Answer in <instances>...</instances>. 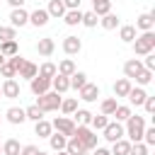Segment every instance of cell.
Instances as JSON below:
<instances>
[{
	"mask_svg": "<svg viewBox=\"0 0 155 155\" xmlns=\"http://www.w3.org/2000/svg\"><path fill=\"white\" fill-rule=\"evenodd\" d=\"M143 109H145V114H155V97H145V102H143Z\"/></svg>",
	"mask_w": 155,
	"mask_h": 155,
	"instance_id": "obj_49",
	"label": "cell"
},
{
	"mask_svg": "<svg viewBox=\"0 0 155 155\" xmlns=\"http://www.w3.org/2000/svg\"><path fill=\"white\" fill-rule=\"evenodd\" d=\"M36 75H41V78L51 80V78L56 75V63H51V61H44V63L39 65V73H36Z\"/></svg>",
	"mask_w": 155,
	"mask_h": 155,
	"instance_id": "obj_38",
	"label": "cell"
},
{
	"mask_svg": "<svg viewBox=\"0 0 155 155\" xmlns=\"http://www.w3.org/2000/svg\"><path fill=\"white\" fill-rule=\"evenodd\" d=\"M19 150H22V145H19L17 138H7V140H2V155H19Z\"/></svg>",
	"mask_w": 155,
	"mask_h": 155,
	"instance_id": "obj_34",
	"label": "cell"
},
{
	"mask_svg": "<svg viewBox=\"0 0 155 155\" xmlns=\"http://www.w3.org/2000/svg\"><path fill=\"white\" fill-rule=\"evenodd\" d=\"M131 48H133L136 56H148V53H153V51H155V31H140V34L133 39Z\"/></svg>",
	"mask_w": 155,
	"mask_h": 155,
	"instance_id": "obj_2",
	"label": "cell"
},
{
	"mask_svg": "<svg viewBox=\"0 0 155 155\" xmlns=\"http://www.w3.org/2000/svg\"><path fill=\"white\" fill-rule=\"evenodd\" d=\"M0 92H2L5 99H17V97L22 94V87H19V82H17L15 78H10V80H2Z\"/></svg>",
	"mask_w": 155,
	"mask_h": 155,
	"instance_id": "obj_7",
	"label": "cell"
},
{
	"mask_svg": "<svg viewBox=\"0 0 155 155\" xmlns=\"http://www.w3.org/2000/svg\"><path fill=\"white\" fill-rule=\"evenodd\" d=\"M51 90H53V92H58V94H65V92L70 90V82H68V78L56 73V75L51 78Z\"/></svg>",
	"mask_w": 155,
	"mask_h": 155,
	"instance_id": "obj_18",
	"label": "cell"
},
{
	"mask_svg": "<svg viewBox=\"0 0 155 155\" xmlns=\"http://www.w3.org/2000/svg\"><path fill=\"white\" fill-rule=\"evenodd\" d=\"M24 116H27L29 121H34V124H36V121H41V119H44V111H41L36 104H31V107H27V109H24Z\"/></svg>",
	"mask_w": 155,
	"mask_h": 155,
	"instance_id": "obj_42",
	"label": "cell"
},
{
	"mask_svg": "<svg viewBox=\"0 0 155 155\" xmlns=\"http://www.w3.org/2000/svg\"><path fill=\"white\" fill-rule=\"evenodd\" d=\"M0 143H2V140H0Z\"/></svg>",
	"mask_w": 155,
	"mask_h": 155,
	"instance_id": "obj_60",
	"label": "cell"
},
{
	"mask_svg": "<svg viewBox=\"0 0 155 155\" xmlns=\"http://www.w3.org/2000/svg\"><path fill=\"white\" fill-rule=\"evenodd\" d=\"M148 153H150V148H148L145 143H131L128 155H148Z\"/></svg>",
	"mask_w": 155,
	"mask_h": 155,
	"instance_id": "obj_46",
	"label": "cell"
},
{
	"mask_svg": "<svg viewBox=\"0 0 155 155\" xmlns=\"http://www.w3.org/2000/svg\"><path fill=\"white\" fill-rule=\"evenodd\" d=\"M92 12L97 17H104L111 12V0H92Z\"/></svg>",
	"mask_w": 155,
	"mask_h": 155,
	"instance_id": "obj_27",
	"label": "cell"
},
{
	"mask_svg": "<svg viewBox=\"0 0 155 155\" xmlns=\"http://www.w3.org/2000/svg\"><path fill=\"white\" fill-rule=\"evenodd\" d=\"M80 2H82V0H63L65 10H80Z\"/></svg>",
	"mask_w": 155,
	"mask_h": 155,
	"instance_id": "obj_51",
	"label": "cell"
},
{
	"mask_svg": "<svg viewBox=\"0 0 155 155\" xmlns=\"http://www.w3.org/2000/svg\"><path fill=\"white\" fill-rule=\"evenodd\" d=\"M92 111H87V109H78L75 114H73V121H75V126H90V121H92Z\"/></svg>",
	"mask_w": 155,
	"mask_h": 155,
	"instance_id": "obj_31",
	"label": "cell"
},
{
	"mask_svg": "<svg viewBox=\"0 0 155 155\" xmlns=\"http://www.w3.org/2000/svg\"><path fill=\"white\" fill-rule=\"evenodd\" d=\"M133 80H136V85H138V87H145V85H150V82H153V70H145V68H143Z\"/></svg>",
	"mask_w": 155,
	"mask_h": 155,
	"instance_id": "obj_41",
	"label": "cell"
},
{
	"mask_svg": "<svg viewBox=\"0 0 155 155\" xmlns=\"http://www.w3.org/2000/svg\"><path fill=\"white\" fill-rule=\"evenodd\" d=\"M65 153H68V155H85L87 150H85V145H82L78 138H68V143H65Z\"/></svg>",
	"mask_w": 155,
	"mask_h": 155,
	"instance_id": "obj_33",
	"label": "cell"
},
{
	"mask_svg": "<svg viewBox=\"0 0 155 155\" xmlns=\"http://www.w3.org/2000/svg\"><path fill=\"white\" fill-rule=\"evenodd\" d=\"M0 155H2V143H0Z\"/></svg>",
	"mask_w": 155,
	"mask_h": 155,
	"instance_id": "obj_57",
	"label": "cell"
},
{
	"mask_svg": "<svg viewBox=\"0 0 155 155\" xmlns=\"http://www.w3.org/2000/svg\"><path fill=\"white\" fill-rule=\"evenodd\" d=\"M0 97H2V92H0Z\"/></svg>",
	"mask_w": 155,
	"mask_h": 155,
	"instance_id": "obj_59",
	"label": "cell"
},
{
	"mask_svg": "<svg viewBox=\"0 0 155 155\" xmlns=\"http://www.w3.org/2000/svg\"><path fill=\"white\" fill-rule=\"evenodd\" d=\"M61 94L58 92H53V90H48L46 94H39L36 97V107L44 111V114H48V111H58L61 109Z\"/></svg>",
	"mask_w": 155,
	"mask_h": 155,
	"instance_id": "obj_3",
	"label": "cell"
},
{
	"mask_svg": "<svg viewBox=\"0 0 155 155\" xmlns=\"http://www.w3.org/2000/svg\"><path fill=\"white\" fill-rule=\"evenodd\" d=\"M65 143H68V138H65V136H61V133H56V131L48 136V145H51V150H53V153L65 150Z\"/></svg>",
	"mask_w": 155,
	"mask_h": 155,
	"instance_id": "obj_23",
	"label": "cell"
},
{
	"mask_svg": "<svg viewBox=\"0 0 155 155\" xmlns=\"http://www.w3.org/2000/svg\"><path fill=\"white\" fill-rule=\"evenodd\" d=\"M145 97H148L145 87H138V85H133V87L128 90V94H126V99H128V107H143Z\"/></svg>",
	"mask_w": 155,
	"mask_h": 155,
	"instance_id": "obj_10",
	"label": "cell"
},
{
	"mask_svg": "<svg viewBox=\"0 0 155 155\" xmlns=\"http://www.w3.org/2000/svg\"><path fill=\"white\" fill-rule=\"evenodd\" d=\"M48 12L44 10V7H36V10H31L29 12V24H34V27H46L48 24Z\"/></svg>",
	"mask_w": 155,
	"mask_h": 155,
	"instance_id": "obj_15",
	"label": "cell"
},
{
	"mask_svg": "<svg viewBox=\"0 0 155 155\" xmlns=\"http://www.w3.org/2000/svg\"><path fill=\"white\" fill-rule=\"evenodd\" d=\"M116 107H119L116 97H104V99L99 102V114H104V116H111Z\"/></svg>",
	"mask_w": 155,
	"mask_h": 155,
	"instance_id": "obj_26",
	"label": "cell"
},
{
	"mask_svg": "<svg viewBox=\"0 0 155 155\" xmlns=\"http://www.w3.org/2000/svg\"><path fill=\"white\" fill-rule=\"evenodd\" d=\"M140 70H143L140 58H128V61L124 63V78H126V80H133V78H136Z\"/></svg>",
	"mask_w": 155,
	"mask_h": 155,
	"instance_id": "obj_14",
	"label": "cell"
},
{
	"mask_svg": "<svg viewBox=\"0 0 155 155\" xmlns=\"http://www.w3.org/2000/svg\"><path fill=\"white\" fill-rule=\"evenodd\" d=\"M145 116H138V114H131L128 121L124 124V136L128 143H140L143 140V131H145Z\"/></svg>",
	"mask_w": 155,
	"mask_h": 155,
	"instance_id": "obj_1",
	"label": "cell"
},
{
	"mask_svg": "<svg viewBox=\"0 0 155 155\" xmlns=\"http://www.w3.org/2000/svg\"><path fill=\"white\" fill-rule=\"evenodd\" d=\"M36 73H39V65H36V63H31V61H27V63L22 65V70H19L17 75H19V78H24V80H31V78H34Z\"/></svg>",
	"mask_w": 155,
	"mask_h": 155,
	"instance_id": "obj_36",
	"label": "cell"
},
{
	"mask_svg": "<svg viewBox=\"0 0 155 155\" xmlns=\"http://www.w3.org/2000/svg\"><path fill=\"white\" fill-rule=\"evenodd\" d=\"M136 36H138V29H136L133 24H121V27H119V39H121L124 44H133Z\"/></svg>",
	"mask_w": 155,
	"mask_h": 155,
	"instance_id": "obj_20",
	"label": "cell"
},
{
	"mask_svg": "<svg viewBox=\"0 0 155 155\" xmlns=\"http://www.w3.org/2000/svg\"><path fill=\"white\" fill-rule=\"evenodd\" d=\"M133 27L140 29V31H153V27H155V10H153V12H143V15H138Z\"/></svg>",
	"mask_w": 155,
	"mask_h": 155,
	"instance_id": "obj_12",
	"label": "cell"
},
{
	"mask_svg": "<svg viewBox=\"0 0 155 155\" xmlns=\"http://www.w3.org/2000/svg\"><path fill=\"white\" fill-rule=\"evenodd\" d=\"M75 70H78V68H75V61H73V58H63V61L56 65V73H58V75H65V78H70Z\"/></svg>",
	"mask_w": 155,
	"mask_h": 155,
	"instance_id": "obj_22",
	"label": "cell"
},
{
	"mask_svg": "<svg viewBox=\"0 0 155 155\" xmlns=\"http://www.w3.org/2000/svg\"><path fill=\"white\" fill-rule=\"evenodd\" d=\"M56 155H68V153H65V150H61V153H56Z\"/></svg>",
	"mask_w": 155,
	"mask_h": 155,
	"instance_id": "obj_56",
	"label": "cell"
},
{
	"mask_svg": "<svg viewBox=\"0 0 155 155\" xmlns=\"http://www.w3.org/2000/svg\"><path fill=\"white\" fill-rule=\"evenodd\" d=\"M82 24L92 29V27H97V24H99V17H97L92 10H90V12H82Z\"/></svg>",
	"mask_w": 155,
	"mask_h": 155,
	"instance_id": "obj_44",
	"label": "cell"
},
{
	"mask_svg": "<svg viewBox=\"0 0 155 155\" xmlns=\"http://www.w3.org/2000/svg\"><path fill=\"white\" fill-rule=\"evenodd\" d=\"M0 124H2V116H0Z\"/></svg>",
	"mask_w": 155,
	"mask_h": 155,
	"instance_id": "obj_58",
	"label": "cell"
},
{
	"mask_svg": "<svg viewBox=\"0 0 155 155\" xmlns=\"http://www.w3.org/2000/svg\"><path fill=\"white\" fill-rule=\"evenodd\" d=\"M140 143H145L148 148L155 145V126H145V131H143V140H140Z\"/></svg>",
	"mask_w": 155,
	"mask_h": 155,
	"instance_id": "obj_43",
	"label": "cell"
},
{
	"mask_svg": "<svg viewBox=\"0 0 155 155\" xmlns=\"http://www.w3.org/2000/svg\"><path fill=\"white\" fill-rule=\"evenodd\" d=\"M63 22H65L68 27H78V24H82V10H65Z\"/></svg>",
	"mask_w": 155,
	"mask_h": 155,
	"instance_id": "obj_24",
	"label": "cell"
},
{
	"mask_svg": "<svg viewBox=\"0 0 155 155\" xmlns=\"http://www.w3.org/2000/svg\"><path fill=\"white\" fill-rule=\"evenodd\" d=\"M78 97L82 99V102H97L99 99V85H94V82H87L85 87H80L78 90Z\"/></svg>",
	"mask_w": 155,
	"mask_h": 155,
	"instance_id": "obj_9",
	"label": "cell"
},
{
	"mask_svg": "<svg viewBox=\"0 0 155 155\" xmlns=\"http://www.w3.org/2000/svg\"><path fill=\"white\" fill-rule=\"evenodd\" d=\"M34 133H36L39 138H48V136L53 133V128H51V121H46V119L36 121V124H34Z\"/></svg>",
	"mask_w": 155,
	"mask_h": 155,
	"instance_id": "obj_32",
	"label": "cell"
},
{
	"mask_svg": "<svg viewBox=\"0 0 155 155\" xmlns=\"http://www.w3.org/2000/svg\"><path fill=\"white\" fill-rule=\"evenodd\" d=\"M70 138H78L82 145H85V150H94L97 148V133L90 128V126H75V133L70 136Z\"/></svg>",
	"mask_w": 155,
	"mask_h": 155,
	"instance_id": "obj_4",
	"label": "cell"
},
{
	"mask_svg": "<svg viewBox=\"0 0 155 155\" xmlns=\"http://www.w3.org/2000/svg\"><path fill=\"white\" fill-rule=\"evenodd\" d=\"M111 155H128V150H131V143L126 140V138H121V140H116V143H111Z\"/></svg>",
	"mask_w": 155,
	"mask_h": 155,
	"instance_id": "obj_37",
	"label": "cell"
},
{
	"mask_svg": "<svg viewBox=\"0 0 155 155\" xmlns=\"http://www.w3.org/2000/svg\"><path fill=\"white\" fill-rule=\"evenodd\" d=\"M68 82H70V90H80V87L87 85V75H85L82 70H75V73L68 78Z\"/></svg>",
	"mask_w": 155,
	"mask_h": 155,
	"instance_id": "obj_28",
	"label": "cell"
},
{
	"mask_svg": "<svg viewBox=\"0 0 155 155\" xmlns=\"http://www.w3.org/2000/svg\"><path fill=\"white\" fill-rule=\"evenodd\" d=\"M63 51H65V56H78V53L82 51V41L70 34V36L63 39Z\"/></svg>",
	"mask_w": 155,
	"mask_h": 155,
	"instance_id": "obj_13",
	"label": "cell"
},
{
	"mask_svg": "<svg viewBox=\"0 0 155 155\" xmlns=\"http://www.w3.org/2000/svg\"><path fill=\"white\" fill-rule=\"evenodd\" d=\"M111 119L109 116H104V114H97V116H92V121H90V128L97 133V131H104V126L109 124Z\"/></svg>",
	"mask_w": 155,
	"mask_h": 155,
	"instance_id": "obj_39",
	"label": "cell"
},
{
	"mask_svg": "<svg viewBox=\"0 0 155 155\" xmlns=\"http://www.w3.org/2000/svg\"><path fill=\"white\" fill-rule=\"evenodd\" d=\"M5 61H7V58H5V56H2V53H0V65H2V63H5Z\"/></svg>",
	"mask_w": 155,
	"mask_h": 155,
	"instance_id": "obj_54",
	"label": "cell"
},
{
	"mask_svg": "<svg viewBox=\"0 0 155 155\" xmlns=\"http://www.w3.org/2000/svg\"><path fill=\"white\" fill-rule=\"evenodd\" d=\"M24 24H29V12H27L24 7H15V10L10 12V27L19 29V27H24Z\"/></svg>",
	"mask_w": 155,
	"mask_h": 155,
	"instance_id": "obj_11",
	"label": "cell"
},
{
	"mask_svg": "<svg viewBox=\"0 0 155 155\" xmlns=\"http://www.w3.org/2000/svg\"><path fill=\"white\" fill-rule=\"evenodd\" d=\"M29 90H31V94H46L48 90H51V80H46V78H41V75H34L31 80H29Z\"/></svg>",
	"mask_w": 155,
	"mask_h": 155,
	"instance_id": "obj_8",
	"label": "cell"
},
{
	"mask_svg": "<svg viewBox=\"0 0 155 155\" xmlns=\"http://www.w3.org/2000/svg\"><path fill=\"white\" fill-rule=\"evenodd\" d=\"M7 63L15 68V73H19V70H22V65L27 63V58H24L22 53H17V56H10V58H7Z\"/></svg>",
	"mask_w": 155,
	"mask_h": 155,
	"instance_id": "obj_45",
	"label": "cell"
},
{
	"mask_svg": "<svg viewBox=\"0 0 155 155\" xmlns=\"http://www.w3.org/2000/svg\"><path fill=\"white\" fill-rule=\"evenodd\" d=\"M0 53H2L5 58H10V56H17V53H19V46H17V41H0Z\"/></svg>",
	"mask_w": 155,
	"mask_h": 155,
	"instance_id": "obj_35",
	"label": "cell"
},
{
	"mask_svg": "<svg viewBox=\"0 0 155 155\" xmlns=\"http://www.w3.org/2000/svg\"><path fill=\"white\" fill-rule=\"evenodd\" d=\"M36 153H39V148L31 145V143L29 145H22V150H19V155H36Z\"/></svg>",
	"mask_w": 155,
	"mask_h": 155,
	"instance_id": "obj_50",
	"label": "cell"
},
{
	"mask_svg": "<svg viewBox=\"0 0 155 155\" xmlns=\"http://www.w3.org/2000/svg\"><path fill=\"white\" fill-rule=\"evenodd\" d=\"M0 75H2L5 80H10V78H17V73H15V68H12V65H10L7 61H5L2 65H0Z\"/></svg>",
	"mask_w": 155,
	"mask_h": 155,
	"instance_id": "obj_47",
	"label": "cell"
},
{
	"mask_svg": "<svg viewBox=\"0 0 155 155\" xmlns=\"http://www.w3.org/2000/svg\"><path fill=\"white\" fill-rule=\"evenodd\" d=\"M102 138L109 140V143L121 140V138H124V124H119V121H109V124L104 126V131H102Z\"/></svg>",
	"mask_w": 155,
	"mask_h": 155,
	"instance_id": "obj_6",
	"label": "cell"
},
{
	"mask_svg": "<svg viewBox=\"0 0 155 155\" xmlns=\"http://www.w3.org/2000/svg\"><path fill=\"white\" fill-rule=\"evenodd\" d=\"M140 63H143V68H145V70H153V73H155V53L143 56V61H140Z\"/></svg>",
	"mask_w": 155,
	"mask_h": 155,
	"instance_id": "obj_48",
	"label": "cell"
},
{
	"mask_svg": "<svg viewBox=\"0 0 155 155\" xmlns=\"http://www.w3.org/2000/svg\"><path fill=\"white\" fill-rule=\"evenodd\" d=\"M99 27H102V29H107V31H111V29L121 27V17H119V15H114V12H109V15L99 17Z\"/></svg>",
	"mask_w": 155,
	"mask_h": 155,
	"instance_id": "obj_19",
	"label": "cell"
},
{
	"mask_svg": "<svg viewBox=\"0 0 155 155\" xmlns=\"http://www.w3.org/2000/svg\"><path fill=\"white\" fill-rule=\"evenodd\" d=\"M36 155H48V153H46V150H39V153H36Z\"/></svg>",
	"mask_w": 155,
	"mask_h": 155,
	"instance_id": "obj_55",
	"label": "cell"
},
{
	"mask_svg": "<svg viewBox=\"0 0 155 155\" xmlns=\"http://www.w3.org/2000/svg\"><path fill=\"white\" fill-rule=\"evenodd\" d=\"M51 128H53L56 133H61V136L70 138V136L75 133V121H73L70 116H56V119L51 121Z\"/></svg>",
	"mask_w": 155,
	"mask_h": 155,
	"instance_id": "obj_5",
	"label": "cell"
},
{
	"mask_svg": "<svg viewBox=\"0 0 155 155\" xmlns=\"http://www.w3.org/2000/svg\"><path fill=\"white\" fill-rule=\"evenodd\" d=\"M92 155H111V150H109V148H104V145H97V148L92 150Z\"/></svg>",
	"mask_w": 155,
	"mask_h": 155,
	"instance_id": "obj_52",
	"label": "cell"
},
{
	"mask_svg": "<svg viewBox=\"0 0 155 155\" xmlns=\"http://www.w3.org/2000/svg\"><path fill=\"white\" fill-rule=\"evenodd\" d=\"M7 2H10V7L15 10V7H24V2H27V0H7Z\"/></svg>",
	"mask_w": 155,
	"mask_h": 155,
	"instance_id": "obj_53",
	"label": "cell"
},
{
	"mask_svg": "<svg viewBox=\"0 0 155 155\" xmlns=\"http://www.w3.org/2000/svg\"><path fill=\"white\" fill-rule=\"evenodd\" d=\"M5 119H7L12 126H22V124L27 121V116H24V109H22V107H10V109L5 111Z\"/></svg>",
	"mask_w": 155,
	"mask_h": 155,
	"instance_id": "obj_17",
	"label": "cell"
},
{
	"mask_svg": "<svg viewBox=\"0 0 155 155\" xmlns=\"http://www.w3.org/2000/svg\"><path fill=\"white\" fill-rule=\"evenodd\" d=\"M61 111H63L65 116H73V114L78 111V97H65V99H61Z\"/></svg>",
	"mask_w": 155,
	"mask_h": 155,
	"instance_id": "obj_29",
	"label": "cell"
},
{
	"mask_svg": "<svg viewBox=\"0 0 155 155\" xmlns=\"http://www.w3.org/2000/svg\"><path fill=\"white\" fill-rule=\"evenodd\" d=\"M131 114H133V111H131V107H128V104H119V107L114 109V114H111V116H114V121H119V124H126Z\"/></svg>",
	"mask_w": 155,
	"mask_h": 155,
	"instance_id": "obj_30",
	"label": "cell"
},
{
	"mask_svg": "<svg viewBox=\"0 0 155 155\" xmlns=\"http://www.w3.org/2000/svg\"><path fill=\"white\" fill-rule=\"evenodd\" d=\"M53 51H56V41H53L51 36L39 39V41H36V53H39V56L48 58V56H53Z\"/></svg>",
	"mask_w": 155,
	"mask_h": 155,
	"instance_id": "obj_16",
	"label": "cell"
},
{
	"mask_svg": "<svg viewBox=\"0 0 155 155\" xmlns=\"http://www.w3.org/2000/svg\"><path fill=\"white\" fill-rule=\"evenodd\" d=\"M0 41H17V29L10 24H0Z\"/></svg>",
	"mask_w": 155,
	"mask_h": 155,
	"instance_id": "obj_40",
	"label": "cell"
},
{
	"mask_svg": "<svg viewBox=\"0 0 155 155\" xmlns=\"http://www.w3.org/2000/svg\"><path fill=\"white\" fill-rule=\"evenodd\" d=\"M131 87H133V82H131V80H126V78L116 80V82H114V97H116V99H119V97H126Z\"/></svg>",
	"mask_w": 155,
	"mask_h": 155,
	"instance_id": "obj_25",
	"label": "cell"
},
{
	"mask_svg": "<svg viewBox=\"0 0 155 155\" xmlns=\"http://www.w3.org/2000/svg\"><path fill=\"white\" fill-rule=\"evenodd\" d=\"M46 12H48V17H53V19H63V15H65V5H63V0H48Z\"/></svg>",
	"mask_w": 155,
	"mask_h": 155,
	"instance_id": "obj_21",
	"label": "cell"
}]
</instances>
